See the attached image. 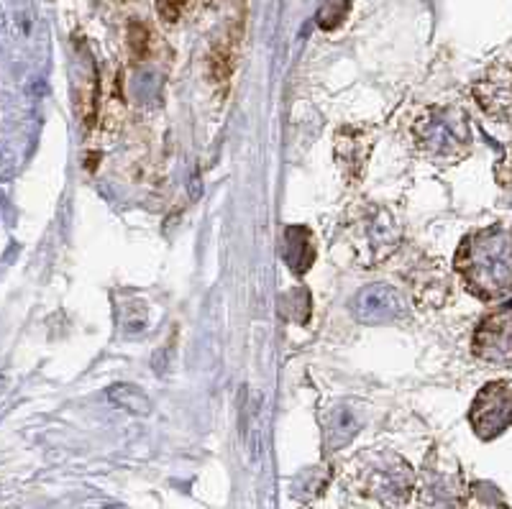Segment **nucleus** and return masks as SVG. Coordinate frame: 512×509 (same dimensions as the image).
Here are the masks:
<instances>
[{
    "mask_svg": "<svg viewBox=\"0 0 512 509\" xmlns=\"http://www.w3.org/2000/svg\"><path fill=\"white\" fill-rule=\"evenodd\" d=\"M354 315L359 323L369 325L397 323L410 315V302L390 284H372L354 297Z\"/></svg>",
    "mask_w": 512,
    "mask_h": 509,
    "instance_id": "obj_7",
    "label": "nucleus"
},
{
    "mask_svg": "<svg viewBox=\"0 0 512 509\" xmlns=\"http://www.w3.org/2000/svg\"><path fill=\"white\" fill-rule=\"evenodd\" d=\"M469 423L482 440H492L512 425V382L500 379L479 389L469 410Z\"/></svg>",
    "mask_w": 512,
    "mask_h": 509,
    "instance_id": "obj_6",
    "label": "nucleus"
},
{
    "mask_svg": "<svg viewBox=\"0 0 512 509\" xmlns=\"http://www.w3.org/2000/svg\"><path fill=\"white\" fill-rule=\"evenodd\" d=\"M456 272L479 300H500L512 290V233L484 228L466 236L456 251Z\"/></svg>",
    "mask_w": 512,
    "mask_h": 509,
    "instance_id": "obj_1",
    "label": "nucleus"
},
{
    "mask_svg": "<svg viewBox=\"0 0 512 509\" xmlns=\"http://www.w3.org/2000/svg\"><path fill=\"white\" fill-rule=\"evenodd\" d=\"M182 6H185V0H159V13H162L164 21H177Z\"/></svg>",
    "mask_w": 512,
    "mask_h": 509,
    "instance_id": "obj_17",
    "label": "nucleus"
},
{
    "mask_svg": "<svg viewBox=\"0 0 512 509\" xmlns=\"http://www.w3.org/2000/svg\"><path fill=\"white\" fill-rule=\"evenodd\" d=\"M474 356L487 364H512V302L482 320L474 336Z\"/></svg>",
    "mask_w": 512,
    "mask_h": 509,
    "instance_id": "obj_8",
    "label": "nucleus"
},
{
    "mask_svg": "<svg viewBox=\"0 0 512 509\" xmlns=\"http://www.w3.org/2000/svg\"><path fill=\"white\" fill-rule=\"evenodd\" d=\"M346 13H349V3H333V6H326L320 11V26H323V29H336V26L344 21Z\"/></svg>",
    "mask_w": 512,
    "mask_h": 509,
    "instance_id": "obj_15",
    "label": "nucleus"
},
{
    "mask_svg": "<svg viewBox=\"0 0 512 509\" xmlns=\"http://www.w3.org/2000/svg\"><path fill=\"white\" fill-rule=\"evenodd\" d=\"M356 484L382 507L397 509L408 502L413 489V469L395 453H374L359 463Z\"/></svg>",
    "mask_w": 512,
    "mask_h": 509,
    "instance_id": "obj_2",
    "label": "nucleus"
},
{
    "mask_svg": "<svg viewBox=\"0 0 512 509\" xmlns=\"http://www.w3.org/2000/svg\"><path fill=\"white\" fill-rule=\"evenodd\" d=\"M282 259H285V264L295 274H305L310 267H313L315 243H313V233H310V228L305 226L285 228V236H282Z\"/></svg>",
    "mask_w": 512,
    "mask_h": 509,
    "instance_id": "obj_10",
    "label": "nucleus"
},
{
    "mask_svg": "<svg viewBox=\"0 0 512 509\" xmlns=\"http://www.w3.org/2000/svg\"><path fill=\"white\" fill-rule=\"evenodd\" d=\"M128 44H131V52H134L136 57H144L146 44H149V31H146L144 26L134 24L131 31H128Z\"/></svg>",
    "mask_w": 512,
    "mask_h": 509,
    "instance_id": "obj_16",
    "label": "nucleus"
},
{
    "mask_svg": "<svg viewBox=\"0 0 512 509\" xmlns=\"http://www.w3.org/2000/svg\"><path fill=\"white\" fill-rule=\"evenodd\" d=\"M474 98L489 116L505 118L512 110V72L492 70L474 85Z\"/></svg>",
    "mask_w": 512,
    "mask_h": 509,
    "instance_id": "obj_9",
    "label": "nucleus"
},
{
    "mask_svg": "<svg viewBox=\"0 0 512 509\" xmlns=\"http://www.w3.org/2000/svg\"><path fill=\"white\" fill-rule=\"evenodd\" d=\"M415 139L428 157L456 162L472 146V131L456 108H433L418 121Z\"/></svg>",
    "mask_w": 512,
    "mask_h": 509,
    "instance_id": "obj_3",
    "label": "nucleus"
},
{
    "mask_svg": "<svg viewBox=\"0 0 512 509\" xmlns=\"http://www.w3.org/2000/svg\"><path fill=\"white\" fill-rule=\"evenodd\" d=\"M336 154L341 162H356V167H364V162H367L369 157V139L367 134H361V131H356V128H349V131H341L338 134V146H336Z\"/></svg>",
    "mask_w": 512,
    "mask_h": 509,
    "instance_id": "obj_12",
    "label": "nucleus"
},
{
    "mask_svg": "<svg viewBox=\"0 0 512 509\" xmlns=\"http://www.w3.org/2000/svg\"><path fill=\"white\" fill-rule=\"evenodd\" d=\"M361 423L356 420L354 410L346 405L333 407L326 415V448L328 451H338L344 448L349 440H354V435L359 433Z\"/></svg>",
    "mask_w": 512,
    "mask_h": 509,
    "instance_id": "obj_11",
    "label": "nucleus"
},
{
    "mask_svg": "<svg viewBox=\"0 0 512 509\" xmlns=\"http://www.w3.org/2000/svg\"><path fill=\"white\" fill-rule=\"evenodd\" d=\"M108 397H111L113 405L134 412V415H146V412L152 410L149 397L139 387H134V384H116V387H111Z\"/></svg>",
    "mask_w": 512,
    "mask_h": 509,
    "instance_id": "obj_13",
    "label": "nucleus"
},
{
    "mask_svg": "<svg viewBox=\"0 0 512 509\" xmlns=\"http://www.w3.org/2000/svg\"><path fill=\"white\" fill-rule=\"evenodd\" d=\"M420 509H464L466 486L454 458L433 451L420 476Z\"/></svg>",
    "mask_w": 512,
    "mask_h": 509,
    "instance_id": "obj_4",
    "label": "nucleus"
},
{
    "mask_svg": "<svg viewBox=\"0 0 512 509\" xmlns=\"http://www.w3.org/2000/svg\"><path fill=\"white\" fill-rule=\"evenodd\" d=\"M469 499L477 509H507L505 497L500 494V489L487 481H477V484L469 489Z\"/></svg>",
    "mask_w": 512,
    "mask_h": 509,
    "instance_id": "obj_14",
    "label": "nucleus"
},
{
    "mask_svg": "<svg viewBox=\"0 0 512 509\" xmlns=\"http://www.w3.org/2000/svg\"><path fill=\"white\" fill-rule=\"evenodd\" d=\"M351 241L364 264H379L397 249L400 226L390 210L372 205L361 215H356L354 226H351Z\"/></svg>",
    "mask_w": 512,
    "mask_h": 509,
    "instance_id": "obj_5",
    "label": "nucleus"
}]
</instances>
